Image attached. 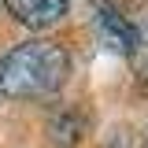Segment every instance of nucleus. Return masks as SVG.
<instances>
[{"instance_id":"1","label":"nucleus","mask_w":148,"mask_h":148,"mask_svg":"<svg viewBox=\"0 0 148 148\" xmlns=\"http://www.w3.org/2000/svg\"><path fill=\"white\" fill-rule=\"evenodd\" d=\"M71 74V59L56 41H26L0 56V96L37 100L56 92Z\"/></svg>"},{"instance_id":"3","label":"nucleus","mask_w":148,"mask_h":148,"mask_svg":"<svg viewBox=\"0 0 148 148\" xmlns=\"http://www.w3.org/2000/svg\"><path fill=\"white\" fill-rule=\"evenodd\" d=\"M96 30H100V41L108 45L111 52H119V56H133L137 45H141L137 30L130 26L126 18H119L111 8H100V11H96Z\"/></svg>"},{"instance_id":"4","label":"nucleus","mask_w":148,"mask_h":148,"mask_svg":"<svg viewBox=\"0 0 148 148\" xmlns=\"http://www.w3.org/2000/svg\"><path fill=\"white\" fill-rule=\"evenodd\" d=\"M137 37H141V45H145V48H148V18H145V26L137 30Z\"/></svg>"},{"instance_id":"2","label":"nucleus","mask_w":148,"mask_h":148,"mask_svg":"<svg viewBox=\"0 0 148 148\" xmlns=\"http://www.w3.org/2000/svg\"><path fill=\"white\" fill-rule=\"evenodd\" d=\"M71 0H8V15L26 30H48L67 15Z\"/></svg>"}]
</instances>
